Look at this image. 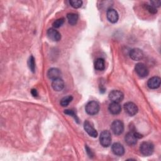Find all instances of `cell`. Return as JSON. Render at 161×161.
<instances>
[{
  "label": "cell",
  "instance_id": "1",
  "mask_svg": "<svg viewBox=\"0 0 161 161\" xmlns=\"http://www.w3.org/2000/svg\"><path fill=\"white\" fill-rule=\"evenodd\" d=\"M140 151L145 156L151 155L154 151V146L150 142H143L140 145Z\"/></svg>",
  "mask_w": 161,
  "mask_h": 161
},
{
  "label": "cell",
  "instance_id": "2",
  "mask_svg": "<svg viewBox=\"0 0 161 161\" xmlns=\"http://www.w3.org/2000/svg\"><path fill=\"white\" fill-rule=\"evenodd\" d=\"M86 111L88 114L94 115L96 114L100 109L99 103L96 101H91L86 105Z\"/></svg>",
  "mask_w": 161,
  "mask_h": 161
},
{
  "label": "cell",
  "instance_id": "3",
  "mask_svg": "<svg viewBox=\"0 0 161 161\" xmlns=\"http://www.w3.org/2000/svg\"><path fill=\"white\" fill-rule=\"evenodd\" d=\"M99 142L104 147H108L111 143V135L108 130L103 131L99 136Z\"/></svg>",
  "mask_w": 161,
  "mask_h": 161
},
{
  "label": "cell",
  "instance_id": "4",
  "mask_svg": "<svg viewBox=\"0 0 161 161\" xmlns=\"http://www.w3.org/2000/svg\"><path fill=\"white\" fill-rule=\"evenodd\" d=\"M135 70L137 75L142 78L145 77L148 74V69L143 63H138L135 65Z\"/></svg>",
  "mask_w": 161,
  "mask_h": 161
},
{
  "label": "cell",
  "instance_id": "5",
  "mask_svg": "<svg viewBox=\"0 0 161 161\" xmlns=\"http://www.w3.org/2000/svg\"><path fill=\"white\" fill-rule=\"evenodd\" d=\"M111 128L112 131L114 135H119L124 131V125L123 123L118 119L114 120L111 126Z\"/></svg>",
  "mask_w": 161,
  "mask_h": 161
},
{
  "label": "cell",
  "instance_id": "6",
  "mask_svg": "<svg viewBox=\"0 0 161 161\" xmlns=\"http://www.w3.org/2000/svg\"><path fill=\"white\" fill-rule=\"evenodd\" d=\"M124 98L123 93L118 90H113L111 91L109 94V99L112 102L119 103Z\"/></svg>",
  "mask_w": 161,
  "mask_h": 161
},
{
  "label": "cell",
  "instance_id": "7",
  "mask_svg": "<svg viewBox=\"0 0 161 161\" xmlns=\"http://www.w3.org/2000/svg\"><path fill=\"white\" fill-rule=\"evenodd\" d=\"M124 109L125 112L130 116H134L138 112V107L131 102H128L124 104Z\"/></svg>",
  "mask_w": 161,
  "mask_h": 161
},
{
  "label": "cell",
  "instance_id": "8",
  "mask_svg": "<svg viewBox=\"0 0 161 161\" xmlns=\"http://www.w3.org/2000/svg\"><path fill=\"white\" fill-rule=\"evenodd\" d=\"M47 36L53 42H58L61 39L60 33L54 28H49L47 31Z\"/></svg>",
  "mask_w": 161,
  "mask_h": 161
},
{
  "label": "cell",
  "instance_id": "9",
  "mask_svg": "<svg viewBox=\"0 0 161 161\" xmlns=\"http://www.w3.org/2000/svg\"><path fill=\"white\" fill-rule=\"evenodd\" d=\"M106 16L109 21L112 23H115L118 21L119 16L117 11L112 8H109L106 12Z\"/></svg>",
  "mask_w": 161,
  "mask_h": 161
},
{
  "label": "cell",
  "instance_id": "10",
  "mask_svg": "<svg viewBox=\"0 0 161 161\" xmlns=\"http://www.w3.org/2000/svg\"><path fill=\"white\" fill-rule=\"evenodd\" d=\"M84 128L89 136L94 137V138H95L97 136V131L94 129L93 126H92L91 123L89 121H88L87 120L85 121V122L84 123Z\"/></svg>",
  "mask_w": 161,
  "mask_h": 161
},
{
  "label": "cell",
  "instance_id": "11",
  "mask_svg": "<svg viewBox=\"0 0 161 161\" xmlns=\"http://www.w3.org/2000/svg\"><path fill=\"white\" fill-rule=\"evenodd\" d=\"M160 82L161 79L158 76H154L149 79V80L147 82V86L149 88L155 89H157L160 86Z\"/></svg>",
  "mask_w": 161,
  "mask_h": 161
},
{
  "label": "cell",
  "instance_id": "12",
  "mask_svg": "<svg viewBox=\"0 0 161 161\" xmlns=\"http://www.w3.org/2000/svg\"><path fill=\"white\" fill-rule=\"evenodd\" d=\"M130 57L133 60H140L143 57V53L142 50L135 48L131 50L130 52Z\"/></svg>",
  "mask_w": 161,
  "mask_h": 161
},
{
  "label": "cell",
  "instance_id": "13",
  "mask_svg": "<svg viewBox=\"0 0 161 161\" xmlns=\"http://www.w3.org/2000/svg\"><path fill=\"white\" fill-rule=\"evenodd\" d=\"M112 151L113 153L116 155L121 156L125 153V148L124 147L119 143H114L113 144L111 147Z\"/></svg>",
  "mask_w": 161,
  "mask_h": 161
},
{
  "label": "cell",
  "instance_id": "14",
  "mask_svg": "<svg viewBox=\"0 0 161 161\" xmlns=\"http://www.w3.org/2000/svg\"><path fill=\"white\" fill-rule=\"evenodd\" d=\"M52 87L56 91H62L64 87V82L60 77L53 79L52 82Z\"/></svg>",
  "mask_w": 161,
  "mask_h": 161
},
{
  "label": "cell",
  "instance_id": "15",
  "mask_svg": "<svg viewBox=\"0 0 161 161\" xmlns=\"http://www.w3.org/2000/svg\"><path fill=\"white\" fill-rule=\"evenodd\" d=\"M137 139L138 138L136 137L133 131L128 133L125 136V142L130 146L135 145L137 142Z\"/></svg>",
  "mask_w": 161,
  "mask_h": 161
},
{
  "label": "cell",
  "instance_id": "16",
  "mask_svg": "<svg viewBox=\"0 0 161 161\" xmlns=\"http://www.w3.org/2000/svg\"><path fill=\"white\" fill-rule=\"evenodd\" d=\"M109 111L113 114H118L121 111V106L119 103L112 102L109 105Z\"/></svg>",
  "mask_w": 161,
  "mask_h": 161
},
{
  "label": "cell",
  "instance_id": "17",
  "mask_svg": "<svg viewBox=\"0 0 161 161\" xmlns=\"http://www.w3.org/2000/svg\"><path fill=\"white\" fill-rule=\"evenodd\" d=\"M60 71L57 68H51L48 70L47 72V76L50 79H55L60 77Z\"/></svg>",
  "mask_w": 161,
  "mask_h": 161
},
{
  "label": "cell",
  "instance_id": "18",
  "mask_svg": "<svg viewBox=\"0 0 161 161\" xmlns=\"http://www.w3.org/2000/svg\"><path fill=\"white\" fill-rule=\"evenodd\" d=\"M94 68L97 70H103L105 68V62L103 58H98L95 60Z\"/></svg>",
  "mask_w": 161,
  "mask_h": 161
},
{
  "label": "cell",
  "instance_id": "19",
  "mask_svg": "<svg viewBox=\"0 0 161 161\" xmlns=\"http://www.w3.org/2000/svg\"><path fill=\"white\" fill-rule=\"evenodd\" d=\"M67 18L68 19V22L71 25H74L77 23L78 21V15L74 13H68L67 15Z\"/></svg>",
  "mask_w": 161,
  "mask_h": 161
},
{
  "label": "cell",
  "instance_id": "20",
  "mask_svg": "<svg viewBox=\"0 0 161 161\" xmlns=\"http://www.w3.org/2000/svg\"><path fill=\"white\" fill-rule=\"evenodd\" d=\"M73 97L72 96H67L65 97H64L61 100H60V105L63 107L67 106L69 104V103L72 101Z\"/></svg>",
  "mask_w": 161,
  "mask_h": 161
},
{
  "label": "cell",
  "instance_id": "21",
  "mask_svg": "<svg viewBox=\"0 0 161 161\" xmlns=\"http://www.w3.org/2000/svg\"><path fill=\"white\" fill-rule=\"evenodd\" d=\"M28 66L30 69L31 70V72H34L35 69V58L33 56H30L28 60Z\"/></svg>",
  "mask_w": 161,
  "mask_h": 161
},
{
  "label": "cell",
  "instance_id": "22",
  "mask_svg": "<svg viewBox=\"0 0 161 161\" xmlns=\"http://www.w3.org/2000/svg\"><path fill=\"white\" fill-rule=\"evenodd\" d=\"M69 3L71 6L74 8H79L82 4V1L80 0H70Z\"/></svg>",
  "mask_w": 161,
  "mask_h": 161
},
{
  "label": "cell",
  "instance_id": "23",
  "mask_svg": "<svg viewBox=\"0 0 161 161\" xmlns=\"http://www.w3.org/2000/svg\"><path fill=\"white\" fill-rule=\"evenodd\" d=\"M64 23V18H61L59 19H57V20H55L53 23V26L54 28H58L59 27H60Z\"/></svg>",
  "mask_w": 161,
  "mask_h": 161
},
{
  "label": "cell",
  "instance_id": "24",
  "mask_svg": "<svg viewBox=\"0 0 161 161\" xmlns=\"http://www.w3.org/2000/svg\"><path fill=\"white\" fill-rule=\"evenodd\" d=\"M145 8L152 14H155L157 12V8L151 4H145Z\"/></svg>",
  "mask_w": 161,
  "mask_h": 161
},
{
  "label": "cell",
  "instance_id": "25",
  "mask_svg": "<svg viewBox=\"0 0 161 161\" xmlns=\"http://www.w3.org/2000/svg\"><path fill=\"white\" fill-rule=\"evenodd\" d=\"M64 113L67 114H69V115H70L72 116V117H74V118L75 119V121L79 123V119L77 116V115L75 114V113H74V111L73 110H70V109H67V110H65Z\"/></svg>",
  "mask_w": 161,
  "mask_h": 161
},
{
  "label": "cell",
  "instance_id": "26",
  "mask_svg": "<svg viewBox=\"0 0 161 161\" xmlns=\"http://www.w3.org/2000/svg\"><path fill=\"white\" fill-rule=\"evenodd\" d=\"M150 3H151V5L153 6L154 7L158 8V7H160L161 3L160 1H150Z\"/></svg>",
  "mask_w": 161,
  "mask_h": 161
},
{
  "label": "cell",
  "instance_id": "27",
  "mask_svg": "<svg viewBox=\"0 0 161 161\" xmlns=\"http://www.w3.org/2000/svg\"><path fill=\"white\" fill-rule=\"evenodd\" d=\"M31 94H32L34 97H36V96H38L37 91H36V89H31Z\"/></svg>",
  "mask_w": 161,
  "mask_h": 161
}]
</instances>
